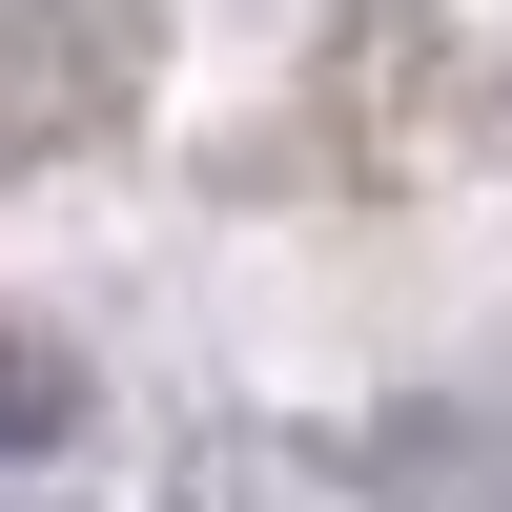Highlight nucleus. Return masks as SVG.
<instances>
[{"mask_svg": "<svg viewBox=\"0 0 512 512\" xmlns=\"http://www.w3.org/2000/svg\"><path fill=\"white\" fill-rule=\"evenodd\" d=\"M62 431H82V369L41 328H0V451H62Z\"/></svg>", "mask_w": 512, "mask_h": 512, "instance_id": "nucleus-1", "label": "nucleus"}]
</instances>
